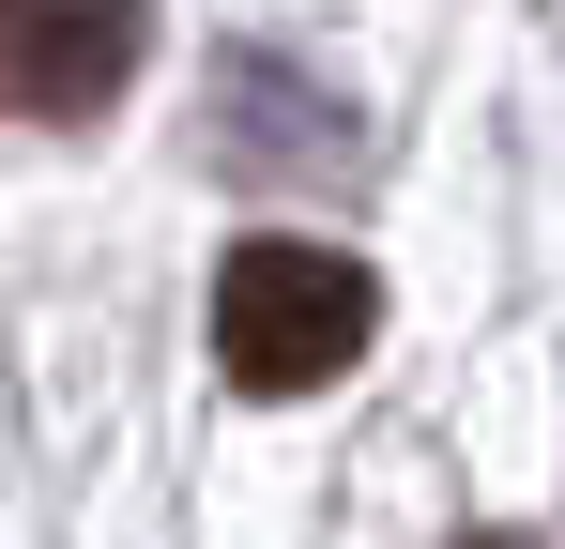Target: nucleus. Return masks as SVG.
I'll use <instances>...</instances> for the list:
<instances>
[{
    "label": "nucleus",
    "instance_id": "f257e3e1",
    "mask_svg": "<svg viewBox=\"0 0 565 549\" xmlns=\"http://www.w3.org/2000/svg\"><path fill=\"white\" fill-rule=\"evenodd\" d=\"M382 336V274L352 245H306V229H260L214 260V366L245 397H321L337 366Z\"/></svg>",
    "mask_w": 565,
    "mask_h": 549
},
{
    "label": "nucleus",
    "instance_id": "f03ea898",
    "mask_svg": "<svg viewBox=\"0 0 565 549\" xmlns=\"http://www.w3.org/2000/svg\"><path fill=\"white\" fill-rule=\"evenodd\" d=\"M153 0H0V122H107Z\"/></svg>",
    "mask_w": 565,
    "mask_h": 549
},
{
    "label": "nucleus",
    "instance_id": "7ed1b4c3",
    "mask_svg": "<svg viewBox=\"0 0 565 549\" xmlns=\"http://www.w3.org/2000/svg\"><path fill=\"white\" fill-rule=\"evenodd\" d=\"M459 549H535V535H459Z\"/></svg>",
    "mask_w": 565,
    "mask_h": 549
}]
</instances>
